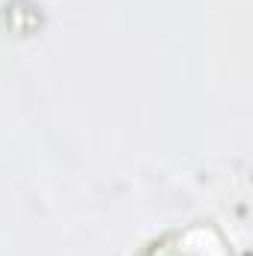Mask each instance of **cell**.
<instances>
[{
    "instance_id": "obj_1",
    "label": "cell",
    "mask_w": 253,
    "mask_h": 256,
    "mask_svg": "<svg viewBox=\"0 0 253 256\" xmlns=\"http://www.w3.org/2000/svg\"><path fill=\"white\" fill-rule=\"evenodd\" d=\"M146 256H179V248H167V244L161 242L158 248H152V250H149Z\"/></svg>"
}]
</instances>
